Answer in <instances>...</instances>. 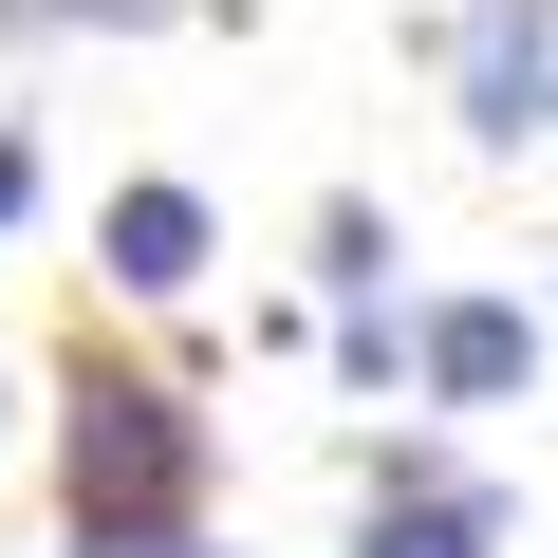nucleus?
<instances>
[{"label":"nucleus","instance_id":"obj_7","mask_svg":"<svg viewBox=\"0 0 558 558\" xmlns=\"http://www.w3.org/2000/svg\"><path fill=\"white\" fill-rule=\"evenodd\" d=\"M20 205H38V149H20V131H0V223H20Z\"/></svg>","mask_w":558,"mask_h":558},{"label":"nucleus","instance_id":"obj_1","mask_svg":"<svg viewBox=\"0 0 558 558\" xmlns=\"http://www.w3.org/2000/svg\"><path fill=\"white\" fill-rule=\"evenodd\" d=\"M205 502V428L149 373H75V539H186Z\"/></svg>","mask_w":558,"mask_h":558},{"label":"nucleus","instance_id":"obj_2","mask_svg":"<svg viewBox=\"0 0 558 558\" xmlns=\"http://www.w3.org/2000/svg\"><path fill=\"white\" fill-rule=\"evenodd\" d=\"M447 75H465V131H484V149L558 131V0H465V38H447Z\"/></svg>","mask_w":558,"mask_h":558},{"label":"nucleus","instance_id":"obj_6","mask_svg":"<svg viewBox=\"0 0 558 558\" xmlns=\"http://www.w3.org/2000/svg\"><path fill=\"white\" fill-rule=\"evenodd\" d=\"M168 0H0V38H149Z\"/></svg>","mask_w":558,"mask_h":558},{"label":"nucleus","instance_id":"obj_5","mask_svg":"<svg viewBox=\"0 0 558 558\" xmlns=\"http://www.w3.org/2000/svg\"><path fill=\"white\" fill-rule=\"evenodd\" d=\"M373 558H502V521H484L447 465H391V502H373Z\"/></svg>","mask_w":558,"mask_h":558},{"label":"nucleus","instance_id":"obj_4","mask_svg":"<svg viewBox=\"0 0 558 558\" xmlns=\"http://www.w3.org/2000/svg\"><path fill=\"white\" fill-rule=\"evenodd\" d=\"M94 242H112L131 299H186V279H205V205H186V186H112V223H94Z\"/></svg>","mask_w":558,"mask_h":558},{"label":"nucleus","instance_id":"obj_3","mask_svg":"<svg viewBox=\"0 0 558 558\" xmlns=\"http://www.w3.org/2000/svg\"><path fill=\"white\" fill-rule=\"evenodd\" d=\"M410 373H428L447 410H502V391L539 373V317H521V299H447V317L410 336Z\"/></svg>","mask_w":558,"mask_h":558}]
</instances>
